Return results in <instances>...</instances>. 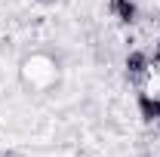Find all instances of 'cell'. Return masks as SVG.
Returning a JSON list of instances; mask_svg holds the SVG:
<instances>
[{
    "label": "cell",
    "instance_id": "cell-3",
    "mask_svg": "<svg viewBox=\"0 0 160 157\" xmlns=\"http://www.w3.org/2000/svg\"><path fill=\"white\" fill-rule=\"evenodd\" d=\"M139 111L145 120H160V96H151V93H139Z\"/></svg>",
    "mask_w": 160,
    "mask_h": 157
},
{
    "label": "cell",
    "instance_id": "cell-4",
    "mask_svg": "<svg viewBox=\"0 0 160 157\" xmlns=\"http://www.w3.org/2000/svg\"><path fill=\"white\" fill-rule=\"evenodd\" d=\"M37 3H43V6H52V3H56V0H37Z\"/></svg>",
    "mask_w": 160,
    "mask_h": 157
},
{
    "label": "cell",
    "instance_id": "cell-5",
    "mask_svg": "<svg viewBox=\"0 0 160 157\" xmlns=\"http://www.w3.org/2000/svg\"><path fill=\"white\" fill-rule=\"evenodd\" d=\"M157 25H160V9H157Z\"/></svg>",
    "mask_w": 160,
    "mask_h": 157
},
{
    "label": "cell",
    "instance_id": "cell-1",
    "mask_svg": "<svg viewBox=\"0 0 160 157\" xmlns=\"http://www.w3.org/2000/svg\"><path fill=\"white\" fill-rule=\"evenodd\" d=\"M123 65H126L129 80H132L136 86H142V83H145V74H148V68H151V53H145V49H129Z\"/></svg>",
    "mask_w": 160,
    "mask_h": 157
},
{
    "label": "cell",
    "instance_id": "cell-2",
    "mask_svg": "<svg viewBox=\"0 0 160 157\" xmlns=\"http://www.w3.org/2000/svg\"><path fill=\"white\" fill-rule=\"evenodd\" d=\"M108 9H111V16L120 19L123 25H132V22L139 19V6H136V0H111Z\"/></svg>",
    "mask_w": 160,
    "mask_h": 157
}]
</instances>
